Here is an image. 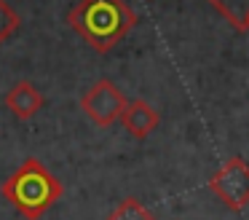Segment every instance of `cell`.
Wrapping results in <instances>:
<instances>
[{"label":"cell","mask_w":249,"mask_h":220,"mask_svg":"<svg viewBox=\"0 0 249 220\" xmlns=\"http://www.w3.org/2000/svg\"><path fill=\"white\" fill-rule=\"evenodd\" d=\"M137 21V14L124 0H78L67 14V24L99 54L118 46Z\"/></svg>","instance_id":"1"},{"label":"cell","mask_w":249,"mask_h":220,"mask_svg":"<svg viewBox=\"0 0 249 220\" xmlns=\"http://www.w3.org/2000/svg\"><path fill=\"white\" fill-rule=\"evenodd\" d=\"M0 193L24 220H38L62 196V182L38 159H24L11 177L0 185Z\"/></svg>","instance_id":"2"},{"label":"cell","mask_w":249,"mask_h":220,"mask_svg":"<svg viewBox=\"0 0 249 220\" xmlns=\"http://www.w3.org/2000/svg\"><path fill=\"white\" fill-rule=\"evenodd\" d=\"M209 191L233 212L244 209L249 204V164L241 156H231L209 177Z\"/></svg>","instance_id":"3"},{"label":"cell","mask_w":249,"mask_h":220,"mask_svg":"<svg viewBox=\"0 0 249 220\" xmlns=\"http://www.w3.org/2000/svg\"><path fill=\"white\" fill-rule=\"evenodd\" d=\"M126 102L129 100L124 97V91H121L113 80L102 78L81 97V110L86 113L99 129H107V126H113V123H118Z\"/></svg>","instance_id":"4"},{"label":"cell","mask_w":249,"mask_h":220,"mask_svg":"<svg viewBox=\"0 0 249 220\" xmlns=\"http://www.w3.org/2000/svg\"><path fill=\"white\" fill-rule=\"evenodd\" d=\"M118 123L131 134V137L145 140V137H150V134L158 129L161 116H158V110H153L145 100H131V102H126Z\"/></svg>","instance_id":"5"},{"label":"cell","mask_w":249,"mask_h":220,"mask_svg":"<svg viewBox=\"0 0 249 220\" xmlns=\"http://www.w3.org/2000/svg\"><path fill=\"white\" fill-rule=\"evenodd\" d=\"M3 102H6V107L19 118V121H30V118L43 107L46 97L40 94L30 80H19V83H14L11 89H8V94Z\"/></svg>","instance_id":"6"},{"label":"cell","mask_w":249,"mask_h":220,"mask_svg":"<svg viewBox=\"0 0 249 220\" xmlns=\"http://www.w3.org/2000/svg\"><path fill=\"white\" fill-rule=\"evenodd\" d=\"M236 30H249V0H206Z\"/></svg>","instance_id":"7"},{"label":"cell","mask_w":249,"mask_h":220,"mask_svg":"<svg viewBox=\"0 0 249 220\" xmlns=\"http://www.w3.org/2000/svg\"><path fill=\"white\" fill-rule=\"evenodd\" d=\"M107 220H156V215H153L140 199L129 196L121 204H115V209L107 215Z\"/></svg>","instance_id":"8"},{"label":"cell","mask_w":249,"mask_h":220,"mask_svg":"<svg viewBox=\"0 0 249 220\" xmlns=\"http://www.w3.org/2000/svg\"><path fill=\"white\" fill-rule=\"evenodd\" d=\"M17 30H19V14L6 0H0V43H6Z\"/></svg>","instance_id":"9"}]
</instances>
